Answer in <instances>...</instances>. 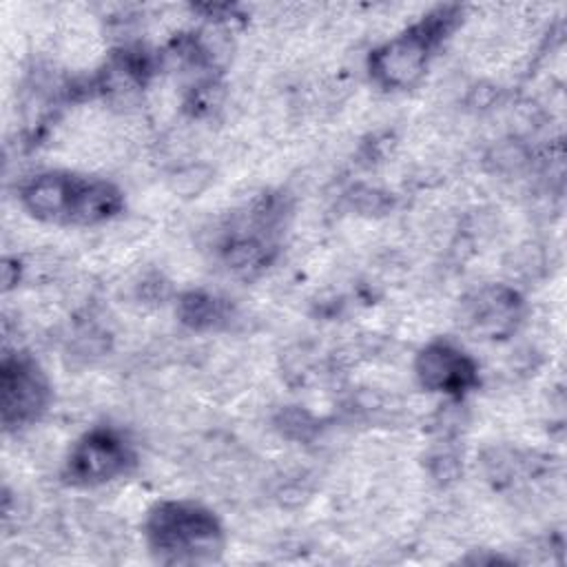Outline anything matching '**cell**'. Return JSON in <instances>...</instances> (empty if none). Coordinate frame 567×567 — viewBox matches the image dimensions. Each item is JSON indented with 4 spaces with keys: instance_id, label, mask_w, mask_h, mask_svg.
I'll return each instance as SVG.
<instances>
[{
    "instance_id": "4",
    "label": "cell",
    "mask_w": 567,
    "mask_h": 567,
    "mask_svg": "<svg viewBox=\"0 0 567 567\" xmlns=\"http://www.w3.org/2000/svg\"><path fill=\"white\" fill-rule=\"evenodd\" d=\"M133 463L135 452L120 432L93 427L71 447L64 472L73 485L97 487L124 476Z\"/></svg>"
},
{
    "instance_id": "1",
    "label": "cell",
    "mask_w": 567,
    "mask_h": 567,
    "mask_svg": "<svg viewBox=\"0 0 567 567\" xmlns=\"http://www.w3.org/2000/svg\"><path fill=\"white\" fill-rule=\"evenodd\" d=\"M20 202L40 221L93 226L109 221L122 210V190L100 177L71 171H47L27 179Z\"/></svg>"
},
{
    "instance_id": "8",
    "label": "cell",
    "mask_w": 567,
    "mask_h": 567,
    "mask_svg": "<svg viewBox=\"0 0 567 567\" xmlns=\"http://www.w3.org/2000/svg\"><path fill=\"white\" fill-rule=\"evenodd\" d=\"M177 312H179V319L195 330L215 328L224 319L221 301L202 290L186 292L177 303Z\"/></svg>"
},
{
    "instance_id": "7",
    "label": "cell",
    "mask_w": 567,
    "mask_h": 567,
    "mask_svg": "<svg viewBox=\"0 0 567 567\" xmlns=\"http://www.w3.org/2000/svg\"><path fill=\"white\" fill-rule=\"evenodd\" d=\"M461 317L474 334L483 339H505L516 332L523 319V299L509 286H485L463 301Z\"/></svg>"
},
{
    "instance_id": "6",
    "label": "cell",
    "mask_w": 567,
    "mask_h": 567,
    "mask_svg": "<svg viewBox=\"0 0 567 567\" xmlns=\"http://www.w3.org/2000/svg\"><path fill=\"white\" fill-rule=\"evenodd\" d=\"M414 374L423 390L461 399L478 385V363L447 339L430 341L414 359Z\"/></svg>"
},
{
    "instance_id": "2",
    "label": "cell",
    "mask_w": 567,
    "mask_h": 567,
    "mask_svg": "<svg viewBox=\"0 0 567 567\" xmlns=\"http://www.w3.org/2000/svg\"><path fill=\"white\" fill-rule=\"evenodd\" d=\"M151 554L164 565H206L224 549L219 518L195 501H159L144 520Z\"/></svg>"
},
{
    "instance_id": "9",
    "label": "cell",
    "mask_w": 567,
    "mask_h": 567,
    "mask_svg": "<svg viewBox=\"0 0 567 567\" xmlns=\"http://www.w3.org/2000/svg\"><path fill=\"white\" fill-rule=\"evenodd\" d=\"M208 179L210 171L206 166H184L173 175V188L184 197H193L206 188Z\"/></svg>"
},
{
    "instance_id": "5",
    "label": "cell",
    "mask_w": 567,
    "mask_h": 567,
    "mask_svg": "<svg viewBox=\"0 0 567 567\" xmlns=\"http://www.w3.org/2000/svg\"><path fill=\"white\" fill-rule=\"evenodd\" d=\"M51 385L40 365L27 354H7L0 368V408L4 427H22L42 416Z\"/></svg>"
},
{
    "instance_id": "3",
    "label": "cell",
    "mask_w": 567,
    "mask_h": 567,
    "mask_svg": "<svg viewBox=\"0 0 567 567\" xmlns=\"http://www.w3.org/2000/svg\"><path fill=\"white\" fill-rule=\"evenodd\" d=\"M458 18L456 7H439L423 16L416 24L377 47L368 69L372 80L392 91L416 86L434 58V51L452 33Z\"/></svg>"
}]
</instances>
